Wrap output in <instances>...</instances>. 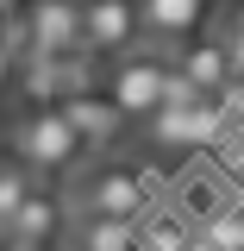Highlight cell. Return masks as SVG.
<instances>
[{
    "label": "cell",
    "instance_id": "obj_1",
    "mask_svg": "<svg viewBox=\"0 0 244 251\" xmlns=\"http://www.w3.org/2000/svg\"><path fill=\"white\" fill-rule=\"evenodd\" d=\"M13 157L25 163L31 176H69L82 163V138L69 132V120L57 107H38V113H25L13 126Z\"/></svg>",
    "mask_w": 244,
    "mask_h": 251
},
{
    "label": "cell",
    "instance_id": "obj_2",
    "mask_svg": "<svg viewBox=\"0 0 244 251\" xmlns=\"http://www.w3.org/2000/svg\"><path fill=\"white\" fill-rule=\"evenodd\" d=\"M156 195L144 182V170H132V163H100L82 176V207L88 214H113V220H138L151 207Z\"/></svg>",
    "mask_w": 244,
    "mask_h": 251
},
{
    "label": "cell",
    "instance_id": "obj_3",
    "mask_svg": "<svg viewBox=\"0 0 244 251\" xmlns=\"http://www.w3.org/2000/svg\"><path fill=\"white\" fill-rule=\"evenodd\" d=\"M63 226H69V207H63V195L57 188H44V182H31V195L6 214V226H0V239H13L19 251H50L63 239Z\"/></svg>",
    "mask_w": 244,
    "mask_h": 251
},
{
    "label": "cell",
    "instance_id": "obj_4",
    "mask_svg": "<svg viewBox=\"0 0 244 251\" xmlns=\"http://www.w3.org/2000/svg\"><path fill=\"white\" fill-rule=\"evenodd\" d=\"M163 82H169V63L163 57H125L113 63V82H107V100L119 107V120H144L163 100Z\"/></svg>",
    "mask_w": 244,
    "mask_h": 251
},
{
    "label": "cell",
    "instance_id": "obj_5",
    "mask_svg": "<svg viewBox=\"0 0 244 251\" xmlns=\"http://www.w3.org/2000/svg\"><path fill=\"white\" fill-rule=\"evenodd\" d=\"M144 120H151L156 145H219V138H232V126H225L213 94H200V100H188V107H156Z\"/></svg>",
    "mask_w": 244,
    "mask_h": 251
},
{
    "label": "cell",
    "instance_id": "obj_6",
    "mask_svg": "<svg viewBox=\"0 0 244 251\" xmlns=\"http://www.w3.org/2000/svg\"><path fill=\"white\" fill-rule=\"evenodd\" d=\"M138 0H82V50L119 57L138 44Z\"/></svg>",
    "mask_w": 244,
    "mask_h": 251
},
{
    "label": "cell",
    "instance_id": "obj_7",
    "mask_svg": "<svg viewBox=\"0 0 244 251\" xmlns=\"http://www.w3.org/2000/svg\"><path fill=\"white\" fill-rule=\"evenodd\" d=\"M57 113L69 120V132L82 138V151H88V145H113V138H119V126H125V120H119V107H113L100 88H75V94H63Z\"/></svg>",
    "mask_w": 244,
    "mask_h": 251
},
{
    "label": "cell",
    "instance_id": "obj_8",
    "mask_svg": "<svg viewBox=\"0 0 244 251\" xmlns=\"http://www.w3.org/2000/svg\"><path fill=\"white\" fill-rule=\"evenodd\" d=\"M138 25L151 38H200L213 25V0H138Z\"/></svg>",
    "mask_w": 244,
    "mask_h": 251
},
{
    "label": "cell",
    "instance_id": "obj_9",
    "mask_svg": "<svg viewBox=\"0 0 244 251\" xmlns=\"http://www.w3.org/2000/svg\"><path fill=\"white\" fill-rule=\"evenodd\" d=\"M176 75H188L200 94H219L225 82H232V57H225L219 38L200 31V38H182V44H176Z\"/></svg>",
    "mask_w": 244,
    "mask_h": 251
},
{
    "label": "cell",
    "instance_id": "obj_10",
    "mask_svg": "<svg viewBox=\"0 0 244 251\" xmlns=\"http://www.w3.org/2000/svg\"><path fill=\"white\" fill-rule=\"evenodd\" d=\"M138 251H194V226L182 214H169V207H144L138 214Z\"/></svg>",
    "mask_w": 244,
    "mask_h": 251
},
{
    "label": "cell",
    "instance_id": "obj_11",
    "mask_svg": "<svg viewBox=\"0 0 244 251\" xmlns=\"http://www.w3.org/2000/svg\"><path fill=\"white\" fill-rule=\"evenodd\" d=\"M75 251H138V220H113V214H88L75 232Z\"/></svg>",
    "mask_w": 244,
    "mask_h": 251
},
{
    "label": "cell",
    "instance_id": "obj_12",
    "mask_svg": "<svg viewBox=\"0 0 244 251\" xmlns=\"http://www.w3.org/2000/svg\"><path fill=\"white\" fill-rule=\"evenodd\" d=\"M31 182H38V176H31L19 157H0V226H6V214L31 195Z\"/></svg>",
    "mask_w": 244,
    "mask_h": 251
},
{
    "label": "cell",
    "instance_id": "obj_13",
    "mask_svg": "<svg viewBox=\"0 0 244 251\" xmlns=\"http://www.w3.org/2000/svg\"><path fill=\"white\" fill-rule=\"evenodd\" d=\"M13 75H19V57H13V50H6V44H0V94L13 88Z\"/></svg>",
    "mask_w": 244,
    "mask_h": 251
},
{
    "label": "cell",
    "instance_id": "obj_14",
    "mask_svg": "<svg viewBox=\"0 0 244 251\" xmlns=\"http://www.w3.org/2000/svg\"><path fill=\"white\" fill-rule=\"evenodd\" d=\"M19 6H25V0H0V19H19Z\"/></svg>",
    "mask_w": 244,
    "mask_h": 251
},
{
    "label": "cell",
    "instance_id": "obj_15",
    "mask_svg": "<svg viewBox=\"0 0 244 251\" xmlns=\"http://www.w3.org/2000/svg\"><path fill=\"white\" fill-rule=\"evenodd\" d=\"M0 38H6V19H0Z\"/></svg>",
    "mask_w": 244,
    "mask_h": 251
},
{
    "label": "cell",
    "instance_id": "obj_16",
    "mask_svg": "<svg viewBox=\"0 0 244 251\" xmlns=\"http://www.w3.org/2000/svg\"><path fill=\"white\" fill-rule=\"evenodd\" d=\"M238 226H244V207H238Z\"/></svg>",
    "mask_w": 244,
    "mask_h": 251
},
{
    "label": "cell",
    "instance_id": "obj_17",
    "mask_svg": "<svg viewBox=\"0 0 244 251\" xmlns=\"http://www.w3.org/2000/svg\"><path fill=\"white\" fill-rule=\"evenodd\" d=\"M50 251H57V245H50Z\"/></svg>",
    "mask_w": 244,
    "mask_h": 251
}]
</instances>
